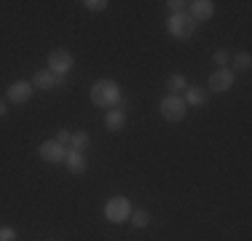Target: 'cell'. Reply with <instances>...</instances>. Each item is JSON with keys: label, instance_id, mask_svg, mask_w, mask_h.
<instances>
[{"label": "cell", "instance_id": "6da1fadb", "mask_svg": "<svg viewBox=\"0 0 252 241\" xmlns=\"http://www.w3.org/2000/svg\"><path fill=\"white\" fill-rule=\"evenodd\" d=\"M89 96H92V102L97 107H102V110H113V107H118L124 102L121 86H118L116 81H110V78H99V81L89 89Z\"/></svg>", "mask_w": 252, "mask_h": 241}, {"label": "cell", "instance_id": "7a4b0ae2", "mask_svg": "<svg viewBox=\"0 0 252 241\" xmlns=\"http://www.w3.org/2000/svg\"><path fill=\"white\" fill-rule=\"evenodd\" d=\"M196 30H199V22H196L188 11H183V14H172L169 19H166V32H169V38H175V40L193 38Z\"/></svg>", "mask_w": 252, "mask_h": 241}, {"label": "cell", "instance_id": "3957f363", "mask_svg": "<svg viewBox=\"0 0 252 241\" xmlns=\"http://www.w3.org/2000/svg\"><path fill=\"white\" fill-rule=\"evenodd\" d=\"M158 113L166 123H180V120L188 116V105H185V99L180 94H166L158 102Z\"/></svg>", "mask_w": 252, "mask_h": 241}, {"label": "cell", "instance_id": "277c9868", "mask_svg": "<svg viewBox=\"0 0 252 241\" xmlns=\"http://www.w3.org/2000/svg\"><path fill=\"white\" fill-rule=\"evenodd\" d=\"M105 220L107 222H113V225H121V222L129 220V214H131V201L126 196H113V198H107V204H105Z\"/></svg>", "mask_w": 252, "mask_h": 241}, {"label": "cell", "instance_id": "5b68a950", "mask_svg": "<svg viewBox=\"0 0 252 241\" xmlns=\"http://www.w3.org/2000/svg\"><path fill=\"white\" fill-rule=\"evenodd\" d=\"M75 64V57L67 51V48H54V51L49 54V72H54L57 78H67V72L73 70Z\"/></svg>", "mask_w": 252, "mask_h": 241}, {"label": "cell", "instance_id": "8992f818", "mask_svg": "<svg viewBox=\"0 0 252 241\" xmlns=\"http://www.w3.org/2000/svg\"><path fill=\"white\" fill-rule=\"evenodd\" d=\"M32 94H35L32 83L22 78V81H14L5 89V102H11V105H25V102L32 99Z\"/></svg>", "mask_w": 252, "mask_h": 241}, {"label": "cell", "instance_id": "52a82bcc", "mask_svg": "<svg viewBox=\"0 0 252 241\" xmlns=\"http://www.w3.org/2000/svg\"><path fill=\"white\" fill-rule=\"evenodd\" d=\"M233 81H236L233 70L220 67V70H215L212 75H209V81H207V91H212V94H225L228 89L233 86Z\"/></svg>", "mask_w": 252, "mask_h": 241}, {"label": "cell", "instance_id": "ba28073f", "mask_svg": "<svg viewBox=\"0 0 252 241\" xmlns=\"http://www.w3.org/2000/svg\"><path fill=\"white\" fill-rule=\"evenodd\" d=\"M64 153H67V148L64 145H59L57 140H46L38 145V155L46 161V164H64Z\"/></svg>", "mask_w": 252, "mask_h": 241}, {"label": "cell", "instance_id": "9c48e42d", "mask_svg": "<svg viewBox=\"0 0 252 241\" xmlns=\"http://www.w3.org/2000/svg\"><path fill=\"white\" fill-rule=\"evenodd\" d=\"M64 166L70 169V174H86V169H89V158H86V153L67 148V153H64Z\"/></svg>", "mask_w": 252, "mask_h": 241}, {"label": "cell", "instance_id": "30bf717a", "mask_svg": "<svg viewBox=\"0 0 252 241\" xmlns=\"http://www.w3.org/2000/svg\"><path fill=\"white\" fill-rule=\"evenodd\" d=\"M190 11L188 14L193 16L196 22H209L215 16V3L212 0H193V3H188Z\"/></svg>", "mask_w": 252, "mask_h": 241}, {"label": "cell", "instance_id": "8fae6325", "mask_svg": "<svg viewBox=\"0 0 252 241\" xmlns=\"http://www.w3.org/2000/svg\"><path fill=\"white\" fill-rule=\"evenodd\" d=\"M30 83H32L35 91H54V89H57V75L49 70H35V75Z\"/></svg>", "mask_w": 252, "mask_h": 241}, {"label": "cell", "instance_id": "7c38bea8", "mask_svg": "<svg viewBox=\"0 0 252 241\" xmlns=\"http://www.w3.org/2000/svg\"><path fill=\"white\" fill-rule=\"evenodd\" d=\"M126 126V110L124 107H113L105 113V129L107 131H121Z\"/></svg>", "mask_w": 252, "mask_h": 241}, {"label": "cell", "instance_id": "4fadbf2b", "mask_svg": "<svg viewBox=\"0 0 252 241\" xmlns=\"http://www.w3.org/2000/svg\"><path fill=\"white\" fill-rule=\"evenodd\" d=\"M207 96H209V91L207 89H201V86H188L185 89V105L188 107H204L207 105Z\"/></svg>", "mask_w": 252, "mask_h": 241}, {"label": "cell", "instance_id": "5bb4252c", "mask_svg": "<svg viewBox=\"0 0 252 241\" xmlns=\"http://www.w3.org/2000/svg\"><path fill=\"white\" fill-rule=\"evenodd\" d=\"M231 64H233L236 72H250L252 70V54L250 51H239L236 57L231 59Z\"/></svg>", "mask_w": 252, "mask_h": 241}, {"label": "cell", "instance_id": "9a60e30c", "mask_svg": "<svg viewBox=\"0 0 252 241\" xmlns=\"http://www.w3.org/2000/svg\"><path fill=\"white\" fill-rule=\"evenodd\" d=\"M89 145H92V137H89L86 131H73V137H70V145H67V148H73V150H81V153H86V150H89Z\"/></svg>", "mask_w": 252, "mask_h": 241}, {"label": "cell", "instance_id": "2e32d148", "mask_svg": "<svg viewBox=\"0 0 252 241\" xmlns=\"http://www.w3.org/2000/svg\"><path fill=\"white\" fill-rule=\"evenodd\" d=\"M129 222L134 228H148V225H151V212H145V209H131Z\"/></svg>", "mask_w": 252, "mask_h": 241}, {"label": "cell", "instance_id": "e0dca14e", "mask_svg": "<svg viewBox=\"0 0 252 241\" xmlns=\"http://www.w3.org/2000/svg\"><path fill=\"white\" fill-rule=\"evenodd\" d=\"M166 89H169V94H177V91H185L188 83H185L183 75H169L166 78Z\"/></svg>", "mask_w": 252, "mask_h": 241}, {"label": "cell", "instance_id": "ac0fdd59", "mask_svg": "<svg viewBox=\"0 0 252 241\" xmlns=\"http://www.w3.org/2000/svg\"><path fill=\"white\" fill-rule=\"evenodd\" d=\"M107 5H110L107 0H83V8L92 11V14H99V11H105Z\"/></svg>", "mask_w": 252, "mask_h": 241}, {"label": "cell", "instance_id": "d6986e66", "mask_svg": "<svg viewBox=\"0 0 252 241\" xmlns=\"http://www.w3.org/2000/svg\"><path fill=\"white\" fill-rule=\"evenodd\" d=\"M0 241H16V228L3 225V228H0Z\"/></svg>", "mask_w": 252, "mask_h": 241}, {"label": "cell", "instance_id": "ffe728a7", "mask_svg": "<svg viewBox=\"0 0 252 241\" xmlns=\"http://www.w3.org/2000/svg\"><path fill=\"white\" fill-rule=\"evenodd\" d=\"M228 59H231V57H228V51H215L212 62L218 64V70H220V67H225V64H228Z\"/></svg>", "mask_w": 252, "mask_h": 241}, {"label": "cell", "instance_id": "44dd1931", "mask_svg": "<svg viewBox=\"0 0 252 241\" xmlns=\"http://www.w3.org/2000/svg\"><path fill=\"white\" fill-rule=\"evenodd\" d=\"M70 137H73V131H67V129H59L54 140H57L59 145H64V148H67V145H70Z\"/></svg>", "mask_w": 252, "mask_h": 241}, {"label": "cell", "instance_id": "7402d4cb", "mask_svg": "<svg viewBox=\"0 0 252 241\" xmlns=\"http://www.w3.org/2000/svg\"><path fill=\"white\" fill-rule=\"evenodd\" d=\"M166 5H169V11H172V14H183V8H185L188 3H183V0H169Z\"/></svg>", "mask_w": 252, "mask_h": 241}, {"label": "cell", "instance_id": "603a6c76", "mask_svg": "<svg viewBox=\"0 0 252 241\" xmlns=\"http://www.w3.org/2000/svg\"><path fill=\"white\" fill-rule=\"evenodd\" d=\"M5 110H8V107H5V102L0 99V118H5Z\"/></svg>", "mask_w": 252, "mask_h": 241}]
</instances>
